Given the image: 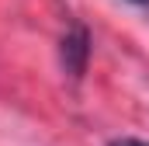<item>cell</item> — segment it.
Wrapping results in <instances>:
<instances>
[{
	"label": "cell",
	"instance_id": "cell-2",
	"mask_svg": "<svg viewBox=\"0 0 149 146\" xmlns=\"http://www.w3.org/2000/svg\"><path fill=\"white\" fill-rule=\"evenodd\" d=\"M111 146H149V143H142V139H118V143H111Z\"/></svg>",
	"mask_w": 149,
	"mask_h": 146
},
{
	"label": "cell",
	"instance_id": "cell-3",
	"mask_svg": "<svg viewBox=\"0 0 149 146\" xmlns=\"http://www.w3.org/2000/svg\"><path fill=\"white\" fill-rule=\"evenodd\" d=\"M132 4H149V0H132Z\"/></svg>",
	"mask_w": 149,
	"mask_h": 146
},
{
	"label": "cell",
	"instance_id": "cell-1",
	"mask_svg": "<svg viewBox=\"0 0 149 146\" xmlns=\"http://www.w3.org/2000/svg\"><path fill=\"white\" fill-rule=\"evenodd\" d=\"M87 56H90V35H87V28L76 25L73 32H66V38H63V66L73 77H80L83 66H87Z\"/></svg>",
	"mask_w": 149,
	"mask_h": 146
}]
</instances>
